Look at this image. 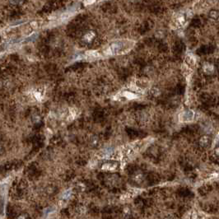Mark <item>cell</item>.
Masks as SVG:
<instances>
[{
	"label": "cell",
	"instance_id": "6da1fadb",
	"mask_svg": "<svg viewBox=\"0 0 219 219\" xmlns=\"http://www.w3.org/2000/svg\"><path fill=\"white\" fill-rule=\"evenodd\" d=\"M132 41L129 40H120L112 43L110 46L108 52L110 54H123L129 51L133 47Z\"/></svg>",
	"mask_w": 219,
	"mask_h": 219
},
{
	"label": "cell",
	"instance_id": "7a4b0ae2",
	"mask_svg": "<svg viewBox=\"0 0 219 219\" xmlns=\"http://www.w3.org/2000/svg\"><path fill=\"white\" fill-rule=\"evenodd\" d=\"M195 113L192 110H186L180 115V120L181 122H190L194 120Z\"/></svg>",
	"mask_w": 219,
	"mask_h": 219
},
{
	"label": "cell",
	"instance_id": "3957f363",
	"mask_svg": "<svg viewBox=\"0 0 219 219\" xmlns=\"http://www.w3.org/2000/svg\"><path fill=\"white\" fill-rule=\"evenodd\" d=\"M45 93H46V89L44 87H38L34 90L32 95L37 101H41L44 98Z\"/></svg>",
	"mask_w": 219,
	"mask_h": 219
},
{
	"label": "cell",
	"instance_id": "277c9868",
	"mask_svg": "<svg viewBox=\"0 0 219 219\" xmlns=\"http://www.w3.org/2000/svg\"><path fill=\"white\" fill-rule=\"evenodd\" d=\"M118 167V163L115 161H106L103 165L101 166V169L103 170H108V171H111V170H115L116 169V167Z\"/></svg>",
	"mask_w": 219,
	"mask_h": 219
},
{
	"label": "cell",
	"instance_id": "5b68a950",
	"mask_svg": "<svg viewBox=\"0 0 219 219\" xmlns=\"http://www.w3.org/2000/svg\"><path fill=\"white\" fill-rule=\"evenodd\" d=\"M78 110L75 109V108H69V116H68V120H74L75 118L78 116Z\"/></svg>",
	"mask_w": 219,
	"mask_h": 219
},
{
	"label": "cell",
	"instance_id": "8992f818",
	"mask_svg": "<svg viewBox=\"0 0 219 219\" xmlns=\"http://www.w3.org/2000/svg\"><path fill=\"white\" fill-rule=\"evenodd\" d=\"M138 190H133H133H129V192H127L126 194H124L122 198H124L125 200H129V199H132L133 197L135 195H137V193H138Z\"/></svg>",
	"mask_w": 219,
	"mask_h": 219
},
{
	"label": "cell",
	"instance_id": "52a82bcc",
	"mask_svg": "<svg viewBox=\"0 0 219 219\" xmlns=\"http://www.w3.org/2000/svg\"><path fill=\"white\" fill-rule=\"evenodd\" d=\"M123 96L124 97H126L128 100H132V99H135V98L138 97V96L135 93H133L131 92H128V91H125L124 92H123Z\"/></svg>",
	"mask_w": 219,
	"mask_h": 219
},
{
	"label": "cell",
	"instance_id": "ba28073f",
	"mask_svg": "<svg viewBox=\"0 0 219 219\" xmlns=\"http://www.w3.org/2000/svg\"><path fill=\"white\" fill-rule=\"evenodd\" d=\"M201 144L203 146H207L208 143H209V138H207V137H203V138L201 139Z\"/></svg>",
	"mask_w": 219,
	"mask_h": 219
},
{
	"label": "cell",
	"instance_id": "9c48e42d",
	"mask_svg": "<svg viewBox=\"0 0 219 219\" xmlns=\"http://www.w3.org/2000/svg\"><path fill=\"white\" fill-rule=\"evenodd\" d=\"M92 37H93V35H92V33H89V34H87L86 36H85V39H86V40H87V41H90V40L92 39Z\"/></svg>",
	"mask_w": 219,
	"mask_h": 219
},
{
	"label": "cell",
	"instance_id": "30bf717a",
	"mask_svg": "<svg viewBox=\"0 0 219 219\" xmlns=\"http://www.w3.org/2000/svg\"><path fill=\"white\" fill-rule=\"evenodd\" d=\"M12 3H17L18 0H12Z\"/></svg>",
	"mask_w": 219,
	"mask_h": 219
}]
</instances>
